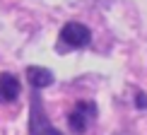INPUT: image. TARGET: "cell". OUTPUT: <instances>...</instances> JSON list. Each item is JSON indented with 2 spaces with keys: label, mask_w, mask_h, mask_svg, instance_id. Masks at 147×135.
I'll return each instance as SVG.
<instances>
[{
  "label": "cell",
  "mask_w": 147,
  "mask_h": 135,
  "mask_svg": "<svg viewBox=\"0 0 147 135\" xmlns=\"http://www.w3.org/2000/svg\"><path fill=\"white\" fill-rule=\"evenodd\" d=\"M27 135H63L56 126L51 123V118H48L39 89H32V94H29V123H27Z\"/></svg>",
  "instance_id": "cell-1"
},
{
  "label": "cell",
  "mask_w": 147,
  "mask_h": 135,
  "mask_svg": "<svg viewBox=\"0 0 147 135\" xmlns=\"http://www.w3.org/2000/svg\"><path fill=\"white\" fill-rule=\"evenodd\" d=\"M96 118V104L92 99H80L75 101L72 111L68 113V128L72 135H84L89 130L92 121Z\"/></svg>",
  "instance_id": "cell-3"
},
{
  "label": "cell",
  "mask_w": 147,
  "mask_h": 135,
  "mask_svg": "<svg viewBox=\"0 0 147 135\" xmlns=\"http://www.w3.org/2000/svg\"><path fill=\"white\" fill-rule=\"evenodd\" d=\"M92 44V32L87 24L82 22H65L63 29L58 34V53H68V51H82Z\"/></svg>",
  "instance_id": "cell-2"
},
{
  "label": "cell",
  "mask_w": 147,
  "mask_h": 135,
  "mask_svg": "<svg viewBox=\"0 0 147 135\" xmlns=\"http://www.w3.org/2000/svg\"><path fill=\"white\" fill-rule=\"evenodd\" d=\"M27 82H29V89H46V87H51L53 82H56V75H53L48 68L44 65H29L27 68Z\"/></svg>",
  "instance_id": "cell-4"
},
{
  "label": "cell",
  "mask_w": 147,
  "mask_h": 135,
  "mask_svg": "<svg viewBox=\"0 0 147 135\" xmlns=\"http://www.w3.org/2000/svg\"><path fill=\"white\" fill-rule=\"evenodd\" d=\"M20 92H22V84H20L15 72H7V70L0 72V101L3 104L15 101L20 97Z\"/></svg>",
  "instance_id": "cell-5"
},
{
  "label": "cell",
  "mask_w": 147,
  "mask_h": 135,
  "mask_svg": "<svg viewBox=\"0 0 147 135\" xmlns=\"http://www.w3.org/2000/svg\"><path fill=\"white\" fill-rule=\"evenodd\" d=\"M135 109H140V111L147 109V92H142V89L135 92Z\"/></svg>",
  "instance_id": "cell-6"
}]
</instances>
